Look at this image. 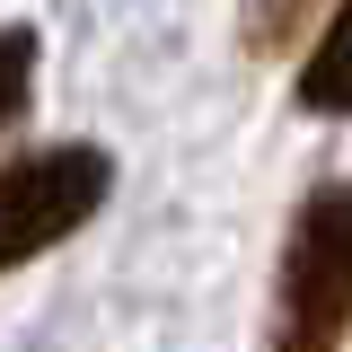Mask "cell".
<instances>
[{
    "label": "cell",
    "instance_id": "obj_1",
    "mask_svg": "<svg viewBox=\"0 0 352 352\" xmlns=\"http://www.w3.org/2000/svg\"><path fill=\"white\" fill-rule=\"evenodd\" d=\"M344 335H352V176H335L291 220L273 352H344Z\"/></svg>",
    "mask_w": 352,
    "mask_h": 352
},
{
    "label": "cell",
    "instance_id": "obj_2",
    "mask_svg": "<svg viewBox=\"0 0 352 352\" xmlns=\"http://www.w3.org/2000/svg\"><path fill=\"white\" fill-rule=\"evenodd\" d=\"M106 194H115V159L97 141H44L27 159H9L0 168V273L36 264L44 247L88 229Z\"/></svg>",
    "mask_w": 352,
    "mask_h": 352
},
{
    "label": "cell",
    "instance_id": "obj_3",
    "mask_svg": "<svg viewBox=\"0 0 352 352\" xmlns=\"http://www.w3.org/2000/svg\"><path fill=\"white\" fill-rule=\"evenodd\" d=\"M300 106H308V115H335V124L352 115V0H335L326 27H317V44H308Z\"/></svg>",
    "mask_w": 352,
    "mask_h": 352
},
{
    "label": "cell",
    "instance_id": "obj_4",
    "mask_svg": "<svg viewBox=\"0 0 352 352\" xmlns=\"http://www.w3.org/2000/svg\"><path fill=\"white\" fill-rule=\"evenodd\" d=\"M27 88H36V27H0V132L27 115Z\"/></svg>",
    "mask_w": 352,
    "mask_h": 352
},
{
    "label": "cell",
    "instance_id": "obj_5",
    "mask_svg": "<svg viewBox=\"0 0 352 352\" xmlns=\"http://www.w3.org/2000/svg\"><path fill=\"white\" fill-rule=\"evenodd\" d=\"M308 18H326V0H264L256 27H247V44H256V53H282V44L308 27Z\"/></svg>",
    "mask_w": 352,
    "mask_h": 352
}]
</instances>
